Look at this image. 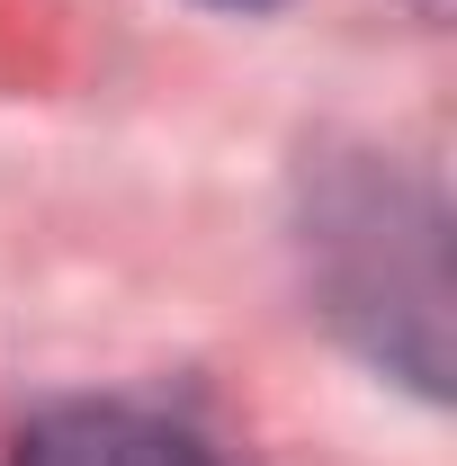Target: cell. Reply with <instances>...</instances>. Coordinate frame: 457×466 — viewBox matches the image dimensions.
Returning <instances> with one entry per match:
<instances>
[{
  "instance_id": "7a4b0ae2",
  "label": "cell",
  "mask_w": 457,
  "mask_h": 466,
  "mask_svg": "<svg viewBox=\"0 0 457 466\" xmlns=\"http://www.w3.org/2000/svg\"><path fill=\"white\" fill-rule=\"evenodd\" d=\"M9 466H233L198 421L153 404H117V395H81L55 404L18 431Z\"/></svg>"
},
{
  "instance_id": "3957f363",
  "label": "cell",
  "mask_w": 457,
  "mask_h": 466,
  "mask_svg": "<svg viewBox=\"0 0 457 466\" xmlns=\"http://www.w3.org/2000/svg\"><path fill=\"white\" fill-rule=\"evenodd\" d=\"M216 9H279V0H216Z\"/></svg>"
},
{
  "instance_id": "6da1fadb",
  "label": "cell",
  "mask_w": 457,
  "mask_h": 466,
  "mask_svg": "<svg viewBox=\"0 0 457 466\" xmlns=\"http://www.w3.org/2000/svg\"><path fill=\"white\" fill-rule=\"evenodd\" d=\"M314 314L421 404L449 395V198L395 153H323L296 188Z\"/></svg>"
}]
</instances>
